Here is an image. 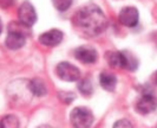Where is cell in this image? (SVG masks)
<instances>
[{"mask_svg":"<svg viewBox=\"0 0 157 128\" xmlns=\"http://www.w3.org/2000/svg\"><path fill=\"white\" fill-rule=\"evenodd\" d=\"M72 24L82 36L96 37L106 30L108 19L98 6L86 5L76 12L72 18Z\"/></svg>","mask_w":157,"mask_h":128,"instance_id":"obj_1","label":"cell"},{"mask_svg":"<svg viewBox=\"0 0 157 128\" xmlns=\"http://www.w3.org/2000/svg\"><path fill=\"white\" fill-rule=\"evenodd\" d=\"M27 36V26L21 23H12L8 25V36L6 38V46L10 50H19L25 45Z\"/></svg>","mask_w":157,"mask_h":128,"instance_id":"obj_2","label":"cell"},{"mask_svg":"<svg viewBox=\"0 0 157 128\" xmlns=\"http://www.w3.org/2000/svg\"><path fill=\"white\" fill-rule=\"evenodd\" d=\"M70 121L75 128H90L94 123V114L86 107H76L70 114Z\"/></svg>","mask_w":157,"mask_h":128,"instance_id":"obj_3","label":"cell"},{"mask_svg":"<svg viewBox=\"0 0 157 128\" xmlns=\"http://www.w3.org/2000/svg\"><path fill=\"white\" fill-rule=\"evenodd\" d=\"M56 75L60 80L66 81V82H76L80 77L78 68L67 62H60L56 66Z\"/></svg>","mask_w":157,"mask_h":128,"instance_id":"obj_4","label":"cell"},{"mask_svg":"<svg viewBox=\"0 0 157 128\" xmlns=\"http://www.w3.org/2000/svg\"><path fill=\"white\" fill-rule=\"evenodd\" d=\"M18 18L19 22L23 25L31 27L32 25L37 22V13L36 10L30 2H24L18 10Z\"/></svg>","mask_w":157,"mask_h":128,"instance_id":"obj_5","label":"cell"},{"mask_svg":"<svg viewBox=\"0 0 157 128\" xmlns=\"http://www.w3.org/2000/svg\"><path fill=\"white\" fill-rule=\"evenodd\" d=\"M135 108L137 113H140L142 115H147L154 112L156 109V100L155 96L150 93H145L137 100V102L135 104Z\"/></svg>","mask_w":157,"mask_h":128,"instance_id":"obj_6","label":"cell"},{"mask_svg":"<svg viewBox=\"0 0 157 128\" xmlns=\"http://www.w3.org/2000/svg\"><path fill=\"white\" fill-rule=\"evenodd\" d=\"M119 23L126 26V27H134L138 23V19H140V13H138V10L134 6H126L124 7L121 12H119Z\"/></svg>","mask_w":157,"mask_h":128,"instance_id":"obj_7","label":"cell"},{"mask_svg":"<svg viewBox=\"0 0 157 128\" xmlns=\"http://www.w3.org/2000/svg\"><path fill=\"white\" fill-rule=\"evenodd\" d=\"M75 57L83 64H94L98 61V54L92 46H79L75 51Z\"/></svg>","mask_w":157,"mask_h":128,"instance_id":"obj_8","label":"cell"},{"mask_svg":"<svg viewBox=\"0 0 157 128\" xmlns=\"http://www.w3.org/2000/svg\"><path fill=\"white\" fill-rule=\"evenodd\" d=\"M63 32L58 29H52L50 31H46L41 33L38 38V42L40 44H43L44 46H48V48H53L57 46L62 43L63 40Z\"/></svg>","mask_w":157,"mask_h":128,"instance_id":"obj_9","label":"cell"},{"mask_svg":"<svg viewBox=\"0 0 157 128\" xmlns=\"http://www.w3.org/2000/svg\"><path fill=\"white\" fill-rule=\"evenodd\" d=\"M99 83L102 88L106 91H115L117 86V77L115 74L110 71H103L99 76Z\"/></svg>","mask_w":157,"mask_h":128,"instance_id":"obj_10","label":"cell"},{"mask_svg":"<svg viewBox=\"0 0 157 128\" xmlns=\"http://www.w3.org/2000/svg\"><path fill=\"white\" fill-rule=\"evenodd\" d=\"M121 59H122V69L135 71L138 66L137 57L130 51H121Z\"/></svg>","mask_w":157,"mask_h":128,"instance_id":"obj_11","label":"cell"},{"mask_svg":"<svg viewBox=\"0 0 157 128\" xmlns=\"http://www.w3.org/2000/svg\"><path fill=\"white\" fill-rule=\"evenodd\" d=\"M29 87L31 89V93L36 96H45L47 94V87L45 82L41 78H33L29 82Z\"/></svg>","mask_w":157,"mask_h":128,"instance_id":"obj_12","label":"cell"},{"mask_svg":"<svg viewBox=\"0 0 157 128\" xmlns=\"http://www.w3.org/2000/svg\"><path fill=\"white\" fill-rule=\"evenodd\" d=\"M20 122L19 119L13 114L5 115L4 118L0 119V128H19Z\"/></svg>","mask_w":157,"mask_h":128,"instance_id":"obj_13","label":"cell"},{"mask_svg":"<svg viewBox=\"0 0 157 128\" xmlns=\"http://www.w3.org/2000/svg\"><path fill=\"white\" fill-rule=\"evenodd\" d=\"M106 61L111 68H122V59H121V51H109L106 52Z\"/></svg>","mask_w":157,"mask_h":128,"instance_id":"obj_14","label":"cell"},{"mask_svg":"<svg viewBox=\"0 0 157 128\" xmlns=\"http://www.w3.org/2000/svg\"><path fill=\"white\" fill-rule=\"evenodd\" d=\"M78 90L80 91V94H82L83 96H85V97L91 96L92 95V90H94L91 81L89 80V78H84V80H82L78 83Z\"/></svg>","mask_w":157,"mask_h":128,"instance_id":"obj_15","label":"cell"},{"mask_svg":"<svg viewBox=\"0 0 157 128\" xmlns=\"http://www.w3.org/2000/svg\"><path fill=\"white\" fill-rule=\"evenodd\" d=\"M58 96H59L60 101L66 104H70L71 102L76 98V95H75L73 93H71V91H60V93L58 94Z\"/></svg>","mask_w":157,"mask_h":128,"instance_id":"obj_16","label":"cell"},{"mask_svg":"<svg viewBox=\"0 0 157 128\" xmlns=\"http://www.w3.org/2000/svg\"><path fill=\"white\" fill-rule=\"evenodd\" d=\"M53 5L58 11L64 12V11H66L71 7L72 1L71 0H58V1H53Z\"/></svg>","mask_w":157,"mask_h":128,"instance_id":"obj_17","label":"cell"},{"mask_svg":"<svg viewBox=\"0 0 157 128\" xmlns=\"http://www.w3.org/2000/svg\"><path fill=\"white\" fill-rule=\"evenodd\" d=\"M113 128H134L132 123L126 119H121L118 120L115 125H113Z\"/></svg>","mask_w":157,"mask_h":128,"instance_id":"obj_18","label":"cell"},{"mask_svg":"<svg viewBox=\"0 0 157 128\" xmlns=\"http://www.w3.org/2000/svg\"><path fill=\"white\" fill-rule=\"evenodd\" d=\"M38 128H52V127H50L48 125H41V126H39Z\"/></svg>","mask_w":157,"mask_h":128,"instance_id":"obj_19","label":"cell"},{"mask_svg":"<svg viewBox=\"0 0 157 128\" xmlns=\"http://www.w3.org/2000/svg\"><path fill=\"white\" fill-rule=\"evenodd\" d=\"M2 31V23H1V19H0V33Z\"/></svg>","mask_w":157,"mask_h":128,"instance_id":"obj_20","label":"cell"}]
</instances>
